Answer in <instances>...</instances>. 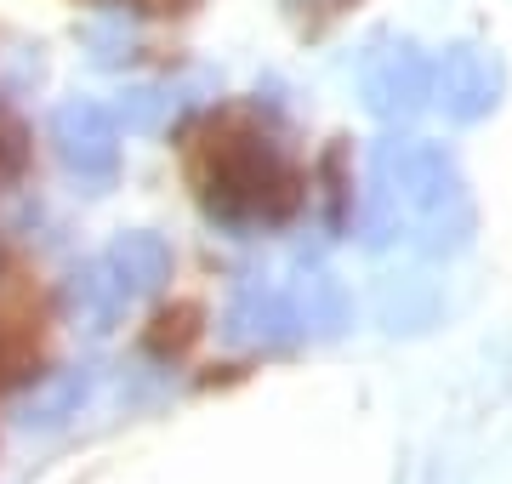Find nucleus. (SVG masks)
<instances>
[{
  "label": "nucleus",
  "instance_id": "1",
  "mask_svg": "<svg viewBox=\"0 0 512 484\" xmlns=\"http://www.w3.org/2000/svg\"><path fill=\"white\" fill-rule=\"evenodd\" d=\"M473 228V205L461 188L450 154L433 143H382L370 171V240H421L461 245Z\"/></svg>",
  "mask_w": 512,
  "mask_h": 484
},
{
  "label": "nucleus",
  "instance_id": "2",
  "mask_svg": "<svg viewBox=\"0 0 512 484\" xmlns=\"http://www.w3.org/2000/svg\"><path fill=\"white\" fill-rule=\"evenodd\" d=\"M194 183H200L211 217H222V223H279L302 200L296 166L279 154L268 131H256L239 114L211 126V137L194 154Z\"/></svg>",
  "mask_w": 512,
  "mask_h": 484
},
{
  "label": "nucleus",
  "instance_id": "3",
  "mask_svg": "<svg viewBox=\"0 0 512 484\" xmlns=\"http://www.w3.org/2000/svg\"><path fill=\"white\" fill-rule=\"evenodd\" d=\"M52 143L63 154V166L86 183H109L120 171V126L103 103H86V97L63 103L52 114Z\"/></svg>",
  "mask_w": 512,
  "mask_h": 484
},
{
  "label": "nucleus",
  "instance_id": "4",
  "mask_svg": "<svg viewBox=\"0 0 512 484\" xmlns=\"http://www.w3.org/2000/svg\"><path fill=\"white\" fill-rule=\"evenodd\" d=\"M433 97V63L416 46H382L365 63V103L382 120H404Z\"/></svg>",
  "mask_w": 512,
  "mask_h": 484
},
{
  "label": "nucleus",
  "instance_id": "5",
  "mask_svg": "<svg viewBox=\"0 0 512 484\" xmlns=\"http://www.w3.org/2000/svg\"><path fill=\"white\" fill-rule=\"evenodd\" d=\"M433 97L444 103L450 120H478L501 97V63L490 52H478V46H450L433 63Z\"/></svg>",
  "mask_w": 512,
  "mask_h": 484
},
{
  "label": "nucleus",
  "instance_id": "6",
  "mask_svg": "<svg viewBox=\"0 0 512 484\" xmlns=\"http://www.w3.org/2000/svg\"><path fill=\"white\" fill-rule=\"evenodd\" d=\"M103 262L114 268V280L131 291V302L148 297V291H160L171 280V245L160 234H120V240L103 251Z\"/></svg>",
  "mask_w": 512,
  "mask_h": 484
},
{
  "label": "nucleus",
  "instance_id": "7",
  "mask_svg": "<svg viewBox=\"0 0 512 484\" xmlns=\"http://www.w3.org/2000/svg\"><path fill=\"white\" fill-rule=\"evenodd\" d=\"M126 308H131V291L114 280V268L103 257L86 262V268L74 274V314H80V325H86L92 336L114 331V325L126 319Z\"/></svg>",
  "mask_w": 512,
  "mask_h": 484
},
{
  "label": "nucleus",
  "instance_id": "8",
  "mask_svg": "<svg viewBox=\"0 0 512 484\" xmlns=\"http://www.w3.org/2000/svg\"><path fill=\"white\" fill-rule=\"evenodd\" d=\"M80 399H86V376L63 371L57 382H46V388L23 405V428H57V422H69L74 410H80Z\"/></svg>",
  "mask_w": 512,
  "mask_h": 484
}]
</instances>
